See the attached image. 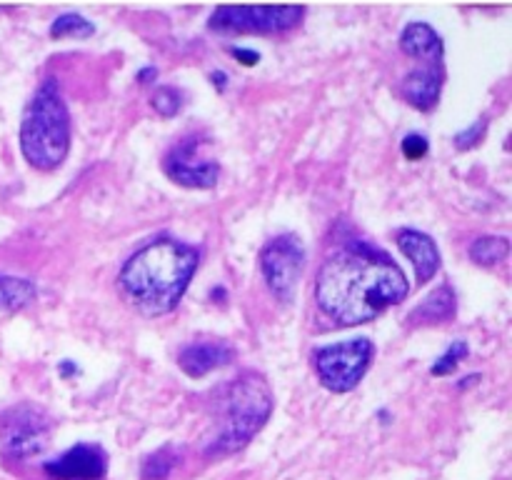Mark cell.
Here are the masks:
<instances>
[{
	"mask_svg": "<svg viewBox=\"0 0 512 480\" xmlns=\"http://www.w3.org/2000/svg\"><path fill=\"white\" fill-rule=\"evenodd\" d=\"M410 285L400 265L368 243L345 245L328 255L318 273L315 298L320 310L340 325L368 323L390 305L403 303Z\"/></svg>",
	"mask_w": 512,
	"mask_h": 480,
	"instance_id": "obj_1",
	"label": "cell"
},
{
	"mask_svg": "<svg viewBox=\"0 0 512 480\" xmlns=\"http://www.w3.org/2000/svg\"><path fill=\"white\" fill-rule=\"evenodd\" d=\"M198 250L173 238L140 248L120 270L125 295L148 315H163L178 305L198 270Z\"/></svg>",
	"mask_w": 512,
	"mask_h": 480,
	"instance_id": "obj_2",
	"label": "cell"
},
{
	"mask_svg": "<svg viewBox=\"0 0 512 480\" xmlns=\"http://www.w3.org/2000/svg\"><path fill=\"white\" fill-rule=\"evenodd\" d=\"M218 430L208 453H238L260 433L273 413V390L258 373H243L215 398Z\"/></svg>",
	"mask_w": 512,
	"mask_h": 480,
	"instance_id": "obj_3",
	"label": "cell"
},
{
	"mask_svg": "<svg viewBox=\"0 0 512 480\" xmlns=\"http://www.w3.org/2000/svg\"><path fill=\"white\" fill-rule=\"evenodd\" d=\"M20 150L38 170L60 168L70 150V118L55 78H48L33 95L20 123Z\"/></svg>",
	"mask_w": 512,
	"mask_h": 480,
	"instance_id": "obj_4",
	"label": "cell"
},
{
	"mask_svg": "<svg viewBox=\"0 0 512 480\" xmlns=\"http://www.w3.org/2000/svg\"><path fill=\"white\" fill-rule=\"evenodd\" d=\"M373 353L375 348L368 338L343 340L315 350V370L320 383L333 393H348L368 373Z\"/></svg>",
	"mask_w": 512,
	"mask_h": 480,
	"instance_id": "obj_5",
	"label": "cell"
},
{
	"mask_svg": "<svg viewBox=\"0 0 512 480\" xmlns=\"http://www.w3.org/2000/svg\"><path fill=\"white\" fill-rule=\"evenodd\" d=\"M300 5H220L210 18V28L218 33H285L303 20Z\"/></svg>",
	"mask_w": 512,
	"mask_h": 480,
	"instance_id": "obj_6",
	"label": "cell"
},
{
	"mask_svg": "<svg viewBox=\"0 0 512 480\" xmlns=\"http://www.w3.org/2000/svg\"><path fill=\"white\" fill-rule=\"evenodd\" d=\"M303 268L305 250L295 235H278L260 253V270H263L265 283L283 303H290L295 298Z\"/></svg>",
	"mask_w": 512,
	"mask_h": 480,
	"instance_id": "obj_7",
	"label": "cell"
},
{
	"mask_svg": "<svg viewBox=\"0 0 512 480\" xmlns=\"http://www.w3.org/2000/svg\"><path fill=\"white\" fill-rule=\"evenodd\" d=\"M50 435V418L35 405H18L10 410L3 428L5 453L13 458H33L45 448Z\"/></svg>",
	"mask_w": 512,
	"mask_h": 480,
	"instance_id": "obj_8",
	"label": "cell"
},
{
	"mask_svg": "<svg viewBox=\"0 0 512 480\" xmlns=\"http://www.w3.org/2000/svg\"><path fill=\"white\" fill-rule=\"evenodd\" d=\"M165 173L185 188H213L220 168L215 160L200 155V140L185 138L165 158Z\"/></svg>",
	"mask_w": 512,
	"mask_h": 480,
	"instance_id": "obj_9",
	"label": "cell"
},
{
	"mask_svg": "<svg viewBox=\"0 0 512 480\" xmlns=\"http://www.w3.org/2000/svg\"><path fill=\"white\" fill-rule=\"evenodd\" d=\"M108 470V455L100 445L78 443L63 455L43 465L50 480H103Z\"/></svg>",
	"mask_w": 512,
	"mask_h": 480,
	"instance_id": "obj_10",
	"label": "cell"
},
{
	"mask_svg": "<svg viewBox=\"0 0 512 480\" xmlns=\"http://www.w3.org/2000/svg\"><path fill=\"white\" fill-rule=\"evenodd\" d=\"M235 358V350L223 340H203V343H188L178 353V365L190 378H203L213 370L225 368Z\"/></svg>",
	"mask_w": 512,
	"mask_h": 480,
	"instance_id": "obj_11",
	"label": "cell"
},
{
	"mask_svg": "<svg viewBox=\"0 0 512 480\" xmlns=\"http://www.w3.org/2000/svg\"><path fill=\"white\" fill-rule=\"evenodd\" d=\"M398 248L403 250L405 258L413 263L415 280H418L420 285L428 283V280L440 270V250L430 235L413 228H403L398 233Z\"/></svg>",
	"mask_w": 512,
	"mask_h": 480,
	"instance_id": "obj_12",
	"label": "cell"
},
{
	"mask_svg": "<svg viewBox=\"0 0 512 480\" xmlns=\"http://www.w3.org/2000/svg\"><path fill=\"white\" fill-rule=\"evenodd\" d=\"M443 65H425L403 80V98L418 110H433L443 90Z\"/></svg>",
	"mask_w": 512,
	"mask_h": 480,
	"instance_id": "obj_13",
	"label": "cell"
},
{
	"mask_svg": "<svg viewBox=\"0 0 512 480\" xmlns=\"http://www.w3.org/2000/svg\"><path fill=\"white\" fill-rule=\"evenodd\" d=\"M400 48L410 58L425 60L428 65H443V40L428 23L405 25L400 35Z\"/></svg>",
	"mask_w": 512,
	"mask_h": 480,
	"instance_id": "obj_14",
	"label": "cell"
},
{
	"mask_svg": "<svg viewBox=\"0 0 512 480\" xmlns=\"http://www.w3.org/2000/svg\"><path fill=\"white\" fill-rule=\"evenodd\" d=\"M455 315V293L443 285L435 293H430L413 313L408 315V320L413 325H430V323H443Z\"/></svg>",
	"mask_w": 512,
	"mask_h": 480,
	"instance_id": "obj_15",
	"label": "cell"
},
{
	"mask_svg": "<svg viewBox=\"0 0 512 480\" xmlns=\"http://www.w3.org/2000/svg\"><path fill=\"white\" fill-rule=\"evenodd\" d=\"M38 298V290L28 278H13V275H0V310L15 313V310L28 308Z\"/></svg>",
	"mask_w": 512,
	"mask_h": 480,
	"instance_id": "obj_16",
	"label": "cell"
},
{
	"mask_svg": "<svg viewBox=\"0 0 512 480\" xmlns=\"http://www.w3.org/2000/svg\"><path fill=\"white\" fill-rule=\"evenodd\" d=\"M510 243L503 235H485V238H478L470 248V258L478 265H498L508 258Z\"/></svg>",
	"mask_w": 512,
	"mask_h": 480,
	"instance_id": "obj_17",
	"label": "cell"
},
{
	"mask_svg": "<svg viewBox=\"0 0 512 480\" xmlns=\"http://www.w3.org/2000/svg\"><path fill=\"white\" fill-rule=\"evenodd\" d=\"M93 33H95L93 23H90V20H85L83 15H78V13L60 15V18L55 20L53 25H50V35H53L55 40H60V38H90Z\"/></svg>",
	"mask_w": 512,
	"mask_h": 480,
	"instance_id": "obj_18",
	"label": "cell"
},
{
	"mask_svg": "<svg viewBox=\"0 0 512 480\" xmlns=\"http://www.w3.org/2000/svg\"><path fill=\"white\" fill-rule=\"evenodd\" d=\"M150 103H153L155 113L163 115V118H173V115L180 113V108H183V95H180L178 88H158L153 93V98H150Z\"/></svg>",
	"mask_w": 512,
	"mask_h": 480,
	"instance_id": "obj_19",
	"label": "cell"
},
{
	"mask_svg": "<svg viewBox=\"0 0 512 480\" xmlns=\"http://www.w3.org/2000/svg\"><path fill=\"white\" fill-rule=\"evenodd\" d=\"M468 355V345L463 343V340H458V343H453V348H448V353L440 355L438 363L433 365V375H448L453 373L455 368H458L460 360Z\"/></svg>",
	"mask_w": 512,
	"mask_h": 480,
	"instance_id": "obj_20",
	"label": "cell"
},
{
	"mask_svg": "<svg viewBox=\"0 0 512 480\" xmlns=\"http://www.w3.org/2000/svg\"><path fill=\"white\" fill-rule=\"evenodd\" d=\"M165 455H168V450H160V453L150 455V458L145 460V465H143L145 480H163L165 475L170 473V468H173V460H168Z\"/></svg>",
	"mask_w": 512,
	"mask_h": 480,
	"instance_id": "obj_21",
	"label": "cell"
},
{
	"mask_svg": "<svg viewBox=\"0 0 512 480\" xmlns=\"http://www.w3.org/2000/svg\"><path fill=\"white\" fill-rule=\"evenodd\" d=\"M403 155L408 160H420L428 155V140L418 133H410L408 138L403 140Z\"/></svg>",
	"mask_w": 512,
	"mask_h": 480,
	"instance_id": "obj_22",
	"label": "cell"
},
{
	"mask_svg": "<svg viewBox=\"0 0 512 480\" xmlns=\"http://www.w3.org/2000/svg\"><path fill=\"white\" fill-rule=\"evenodd\" d=\"M483 133H485V120H480L478 128H468L465 133H460L458 138H455V143H458V148L465 150V148H470V145L478 143V140L483 138Z\"/></svg>",
	"mask_w": 512,
	"mask_h": 480,
	"instance_id": "obj_23",
	"label": "cell"
},
{
	"mask_svg": "<svg viewBox=\"0 0 512 480\" xmlns=\"http://www.w3.org/2000/svg\"><path fill=\"white\" fill-rule=\"evenodd\" d=\"M233 55L235 58H240V63L243 65H255L260 60L258 53H253V50H243V48H235Z\"/></svg>",
	"mask_w": 512,
	"mask_h": 480,
	"instance_id": "obj_24",
	"label": "cell"
}]
</instances>
